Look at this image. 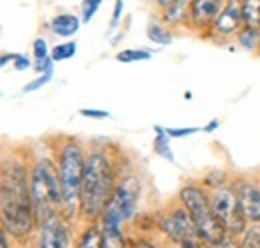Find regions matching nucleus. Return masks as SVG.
I'll use <instances>...</instances> for the list:
<instances>
[{
	"instance_id": "nucleus-34",
	"label": "nucleus",
	"mask_w": 260,
	"mask_h": 248,
	"mask_svg": "<svg viewBox=\"0 0 260 248\" xmlns=\"http://www.w3.org/2000/svg\"><path fill=\"white\" fill-rule=\"evenodd\" d=\"M214 128H218V120H216V118H214V120H210V122L206 124V126H204L202 130H206V132H212Z\"/></svg>"
},
{
	"instance_id": "nucleus-23",
	"label": "nucleus",
	"mask_w": 260,
	"mask_h": 248,
	"mask_svg": "<svg viewBox=\"0 0 260 248\" xmlns=\"http://www.w3.org/2000/svg\"><path fill=\"white\" fill-rule=\"evenodd\" d=\"M240 248H260V226H250L248 230H244Z\"/></svg>"
},
{
	"instance_id": "nucleus-30",
	"label": "nucleus",
	"mask_w": 260,
	"mask_h": 248,
	"mask_svg": "<svg viewBox=\"0 0 260 248\" xmlns=\"http://www.w3.org/2000/svg\"><path fill=\"white\" fill-rule=\"evenodd\" d=\"M212 248H240V244H238L230 234H226V236H224V240H220L218 244H214Z\"/></svg>"
},
{
	"instance_id": "nucleus-28",
	"label": "nucleus",
	"mask_w": 260,
	"mask_h": 248,
	"mask_svg": "<svg viewBox=\"0 0 260 248\" xmlns=\"http://www.w3.org/2000/svg\"><path fill=\"white\" fill-rule=\"evenodd\" d=\"M80 114L82 116H88V118H108L110 116L106 110H96V108H82Z\"/></svg>"
},
{
	"instance_id": "nucleus-31",
	"label": "nucleus",
	"mask_w": 260,
	"mask_h": 248,
	"mask_svg": "<svg viewBox=\"0 0 260 248\" xmlns=\"http://www.w3.org/2000/svg\"><path fill=\"white\" fill-rule=\"evenodd\" d=\"M124 10V2H116L114 4V12H112V22H110V26H116L118 24V20H120V12Z\"/></svg>"
},
{
	"instance_id": "nucleus-33",
	"label": "nucleus",
	"mask_w": 260,
	"mask_h": 248,
	"mask_svg": "<svg viewBox=\"0 0 260 248\" xmlns=\"http://www.w3.org/2000/svg\"><path fill=\"white\" fill-rule=\"evenodd\" d=\"M134 248H156V246L150 244L148 240H136V242H134Z\"/></svg>"
},
{
	"instance_id": "nucleus-36",
	"label": "nucleus",
	"mask_w": 260,
	"mask_h": 248,
	"mask_svg": "<svg viewBox=\"0 0 260 248\" xmlns=\"http://www.w3.org/2000/svg\"><path fill=\"white\" fill-rule=\"evenodd\" d=\"M0 246L8 248V242H6V230H4V228L0 230Z\"/></svg>"
},
{
	"instance_id": "nucleus-6",
	"label": "nucleus",
	"mask_w": 260,
	"mask_h": 248,
	"mask_svg": "<svg viewBox=\"0 0 260 248\" xmlns=\"http://www.w3.org/2000/svg\"><path fill=\"white\" fill-rule=\"evenodd\" d=\"M138 196H140V186L132 176L120 182L102 212V226H120L122 222H126L136 212Z\"/></svg>"
},
{
	"instance_id": "nucleus-17",
	"label": "nucleus",
	"mask_w": 260,
	"mask_h": 248,
	"mask_svg": "<svg viewBox=\"0 0 260 248\" xmlns=\"http://www.w3.org/2000/svg\"><path fill=\"white\" fill-rule=\"evenodd\" d=\"M236 36H238L240 46H244L246 50H256V48L260 46V28H254V26H242Z\"/></svg>"
},
{
	"instance_id": "nucleus-3",
	"label": "nucleus",
	"mask_w": 260,
	"mask_h": 248,
	"mask_svg": "<svg viewBox=\"0 0 260 248\" xmlns=\"http://www.w3.org/2000/svg\"><path fill=\"white\" fill-rule=\"evenodd\" d=\"M30 196L36 224H42L44 220L58 214V206L62 204V184L60 170L52 160H36L30 172Z\"/></svg>"
},
{
	"instance_id": "nucleus-25",
	"label": "nucleus",
	"mask_w": 260,
	"mask_h": 248,
	"mask_svg": "<svg viewBox=\"0 0 260 248\" xmlns=\"http://www.w3.org/2000/svg\"><path fill=\"white\" fill-rule=\"evenodd\" d=\"M98 8H100V0H86L82 4V20L84 22H90Z\"/></svg>"
},
{
	"instance_id": "nucleus-32",
	"label": "nucleus",
	"mask_w": 260,
	"mask_h": 248,
	"mask_svg": "<svg viewBox=\"0 0 260 248\" xmlns=\"http://www.w3.org/2000/svg\"><path fill=\"white\" fill-rule=\"evenodd\" d=\"M14 68H16V70H26V68H30V60H28L26 56L18 54V58L14 60Z\"/></svg>"
},
{
	"instance_id": "nucleus-5",
	"label": "nucleus",
	"mask_w": 260,
	"mask_h": 248,
	"mask_svg": "<svg viewBox=\"0 0 260 248\" xmlns=\"http://www.w3.org/2000/svg\"><path fill=\"white\" fill-rule=\"evenodd\" d=\"M84 162L82 150L76 140H68L60 156H58V170H60V184H62V206L70 214L74 210L76 200H80V186L84 176Z\"/></svg>"
},
{
	"instance_id": "nucleus-20",
	"label": "nucleus",
	"mask_w": 260,
	"mask_h": 248,
	"mask_svg": "<svg viewBox=\"0 0 260 248\" xmlns=\"http://www.w3.org/2000/svg\"><path fill=\"white\" fill-rule=\"evenodd\" d=\"M76 248H102V232L98 230V226H90L82 234V238H80Z\"/></svg>"
},
{
	"instance_id": "nucleus-10",
	"label": "nucleus",
	"mask_w": 260,
	"mask_h": 248,
	"mask_svg": "<svg viewBox=\"0 0 260 248\" xmlns=\"http://www.w3.org/2000/svg\"><path fill=\"white\" fill-rule=\"evenodd\" d=\"M240 24H242V6L236 2H226L210 30L220 36H230L234 32H240Z\"/></svg>"
},
{
	"instance_id": "nucleus-24",
	"label": "nucleus",
	"mask_w": 260,
	"mask_h": 248,
	"mask_svg": "<svg viewBox=\"0 0 260 248\" xmlns=\"http://www.w3.org/2000/svg\"><path fill=\"white\" fill-rule=\"evenodd\" d=\"M32 48H34V56H36V60L38 62L50 58V56H48V44H46L44 38H36L32 44Z\"/></svg>"
},
{
	"instance_id": "nucleus-9",
	"label": "nucleus",
	"mask_w": 260,
	"mask_h": 248,
	"mask_svg": "<svg viewBox=\"0 0 260 248\" xmlns=\"http://www.w3.org/2000/svg\"><path fill=\"white\" fill-rule=\"evenodd\" d=\"M38 248H70L68 224L60 214H54L40 224Z\"/></svg>"
},
{
	"instance_id": "nucleus-2",
	"label": "nucleus",
	"mask_w": 260,
	"mask_h": 248,
	"mask_svg": "<svg viewBox=\"0 0 260 248\" xmlns=\"http://www.w3.org/2000/svg\"><path fill=\"white\" fill-rule=\"evenodd\" d=\"M114 190L116 188H114V172L110 158L100 150L90 152L84 162V176H82L80 200H78L82 214L88 218H96L98 214H102Z\"/></svg>"
},
{
	"instance_id": "nucleus-27",
	"label": "nucleus",
	"mask_w": 260,
	"mask_h": 248,
	"mask_svg": "<svg viewBox=\"0 0 260 248\" xmlns=\"http://www.w3.org/2000/svg\"><path fill=\"white\" fill-rule=\"evenodd\" d=\"M50 78H52V70H50V72H44L42 76H38V78H36V80H32L30 84H26V86H24V92H32V90H36V88L44 86V84H46Z\"/></svg>"
},
{
	"instance_id": "nucleus-21",
	"label": "nucleus",
	"mask_w": 260,
	"mask_h": 248,
	"mask_svg": "<svg viewBox=\"0 0 260 248\" xmlns=\"http://www.w3.org/2000/svg\"><path fill=\"white\" fill-rule=\"evenodd\" d=\"M74 54H76V42H62V44H56V46L50 50V58L54 62L72 58Z\"/></svg>"
},
{
	"instance_id": "nucleus-26",
	"label": "nucleus",
	"mask_w": 260,
	"mask_h": 248,
	"mask_svg": "<svg viewBox=\"0 0 260 248\" xmlns=\"http://www.w3.org/2000/svg\"><path fill=\"white\" fill-rule=\"evenodd\" d=\"M198 130H202V128H194V126H190V128H166V134H168L170 138H182V136L194 134Z\"/></svg>"
},
{
	"instance_id": "nucleus-29",
	"label": "nucleus",
	"mask_w": 260,
	"mask_h": 248,
	"mask_svg": "<svg viewBox=\"0 0 260 248\" xmlns=\"http://www.w3.org/2000/svg\"><path fill=\"white\" fill-rule=\"evenodd\" d=\"M182 248H212L208 242H204L200 236H196L192 240H188V242H184V244H180Z\"/></svg>"
},
{
	"instance_id": "nucleus-35",
	"label": "nucleus",
	"mask_w": 260,
	"mask_h": 248,
	"mask_svg": "<svg viewBox=\"0 0 260 248\" xmlns=\"http://www.w3.org/2000/svg\"><path fill=\"white\" fill-rule=\"evenodd\" d=\"M16 58H18V54H4V56L0 58V64L4 66V64H6L8 60H16Z\"/></svg>"
},
{
	"instance_id": "nucleus-18",
	"label": "nucleus",
	"mask_w": 260,
	"mask_h": 248,
	"mask_svg": "<svg viewBox=\"0 0 260 248\" xmlns=\"http://www.w3.org/2000/svg\"><path fill=\"white\" fill-rule=\"evenodd\" d=\"M154 130H156V138H154V152H156L158 156H162V158H166V160H170V162H174V154H172V150H170V146H168L170 136L166 134V128L156 126Z\"/></svg>"
},
{
	"instance_id": "nucleus-7",
	"label": "nucleus",
	"mask_w": 260,
	"mask_h": 248,
	"mask_svg": "<svg viewBox=\"0 0 260 248\" xmlns=\"http://www.w3.org/2000/svg\"><path fill=\"white\" fill-rule=\"evenodd\" d=\"M210 206H212L216 218L226 228L228 234H242L246 230V218L242 214L238 194L234 188H230V186L216 188L210 196Z\"/></svg>"
},
{
	"instance_id": "nucleus-8",
	"label": "nucleus",
	"mask_w": 260,
	"mask_h": 248,
	"mask_svg": "<svg viewBox=\"0 0 260 248\" xmlns=\"http://www.w3.org/2000/svg\"><path fill=\"white\" fill-rule=\"evenodd\" d=\"M162 230L174 240V242H178V244H184V242L192 240L196 236H200L198 230H196L194 222H192V218H190L188 210H186L184 206L174 208V210L170 212V216L164 218Z\"/></svg>"
},
{
	"instance_id": "nucleus-15",
	"label": "nucleus",
	"mask_w": 260,
	"mask_h": 248,
	"mask_svg": "<svg viewBox=\"0 0 260 248\" xmlns=\"http://www.w3.org/2000/svg\"><path fill=\"white\" fill-rule=\"evenodd\" d=\"M102 248H124L120 226H102Z\"/></svg>"
},
{
	"instance_id": "nucleus-13",
	"label": "nucleus",
	"mask_w": 260,
	"mask_h": 248,
	"mask_svg": "<svg viewBox=\"0 0 260 248\" xmlns=\"http://www.w3.org/2000/svg\"><path fill=\"white\" fill-rule=\"evenodd\" d=\"M50 26H52L54 34L68 38V36H72V34L78 32V28H80V18L74 16V14H58V16L52 18Z\"/></svg>"
},
{
	"instance_id": "nucleus-19",
	"label": "nucleus",
	"mask_w": 260,
	"mask_h": 248,
	"mask_svg": "<svg viewBox=\"0 0 260 248\" xmlns=\"http://www.w3.org/2000/svg\"><path fill=\"white\" fill-rule=\"evenodd\" d=\"M146 34H148V38H150L152 42H156V44H170V42H172L170 30H168L166 26H162L160 22H148Z\"/></svg>"
},
{
	"instance_id": "nucleus-22",
	"label": "nucleus",
	"mask_w": 260,
	"mask_h": 248,
	"mask_svg": "<svg viewBox=\"0 0 260 248\" xmlns=\"http://www.w3.org/2000/svg\"><path fill=\"white\" fill-rule=\"evenodd\" d=\"M150 58V52L146 48H128V50H122L116 54V60L118 62H138V60H148Z\"/></svg>"
},
{
	"instance_id": "nucleus-16",
	"label": "nucleus",
	"mask_w": 260,
	"mask_h": 248,
	"mask_svg": "<svg viewBox=\"0 0 260 248\" xmlns=\"http://www.w3.org/2000/svg\"><path fill=\"white\" fill-rule=\"evenodd\" d=\"M240 6H242V22H244V26L260 28V0L244 2Z\"/></svg>"
},
{
	"instance_id": "nucleus-1",
	"label": "nucleus",
	"mask_w": 260,
	"mask_h": 248,
	"mask_svg": "<svg viewBox=\"0 0 260 248\" xmlns=\"http://www.w3.org/2000/svg\"><path fill=\"white\" fill-rule=\"evenodd\" d=\"M2 226L16 238L28 236L34 226V206L30 196V176L20 160L4 162L0 186Z\"/></svg>"
},
{
	"instance_id": "nucleus-11",
	"label": "nucleus",
	"mask_w": 260,
	"mask_h": 248,
	"mask_svg": "<svg viewBox=\"0 0 260 248\" xmlns=\"http://www.w3.org/2000/svg\"><path fill=\"white\" fill-rule=\"evenodd\" d=\"M238 202L242 208V214L246 220L258 222L260 220V188L250 182H240L236 188Z\"/></svg>"
},
{
	"instance_id": "nucleus-14",
	"label": "nucleus",
	"mask_w": 260,
	"mask_h": 248,
	"mask_svg": "<svg viewBox=\"0 0 260 248\" xmlns=\"http://www.w3.org/2000/svg\"><path fill=\"white\" fill-rule=\"evenodd\" d=\"M160 6H164V20L170 22V24H176L180 22L184 16H186V10H190V6L184 2V0H178V2H168V0H160Z\"/></svg>"
},
{
	"instance_id": "nucleus-4",
	"label": "nucleus",
	"mask_w": 260,
	"mask_h": 248,
	"mask_svg": "<svg viewBox=\"0 0 260 248\" xmlns=\"http://www.w3.org/2000/svg\"><path fill=\"white\" fill-rule=\"evenodd\" d=\"M180 200H182L184 208L188 210V214H190L192 222H194L196 230H198V234H200V238L204 242H208L210 246H214L220 240H224L226 228L216 218L212 206H210V198L204 194V190L200 186H194V184L184 186L180 190Z\"/></svg>"
},
{
	"instance_id": "nucleus-12",
	"label": "nucleus",
	"mask_w": 260,
	"mask_h": 248,
	"mask_svg": "<svg viewBox=\"0 0 260 248\" xmlns=\"http://www.w3.org/2000/svg\"><path fill=\"white\" fill-rule=\"evenodd\" d=\"M222 8L224 6L218 0H196V2L190 4L188 12H190V18H192V22L198 28H206V26L212 28V24L218 18Z\"/></svg>"
}]
</instances>
